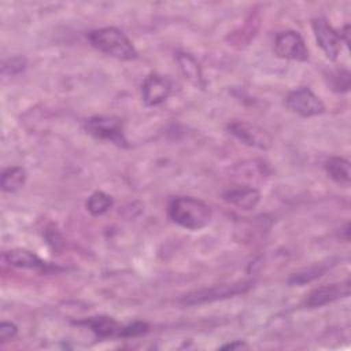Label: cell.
Wrapping results in <instances>:
<instances>
[{
	"label": "cell",
	"mask_w": 351,
	"mask_h": 351,
	"mask_svg": "<svg viewBox=\"0 0 351 351\" xmlns=\"http://www.w3.org/2000/svg\"><path fill=\"white\" fill-rule=\"evenodd\" d=\"M171 93V81L160 74H149L141 84V97L145 106L155 107L167 100Z\"/></svg>",
	"instance_id": "obj_11"
},
{
	"label": "cell",
	"mask_w": 351,
	"mask_h": 351,
	"mask_svg": "<svg viewBox=\"0 0 351 351\" xmlns=\"http://www.w3.org/2000/svg\"><path fill=\"white\" fill-rule=\"evenodd\" d=\"M85 132L96 140L111 143L121 148H128L129 143L125 136L123 122L117 117L95 115L85 121Z\"/></svg>",
	"instance_id": "obj_4"
},
{
	"label": "cell",
	"mask_w": 351,
	"mask_h": 351,
	"mask_svg": "<svg viewBox=\"0 0 351 351\" xmlns=\"http://www.w3.org/2000/svg\"><path fill=\"white\" fill-rule=\"evenodd\" d=\"M313 32L317 44L329 60H336L341 51V40L339 32L335 30L325 18L313 19Z\"/></svg>",
	"instance_id": "obj_9"
},
{
	"label": "cell",
	"mask_w": 351,
	"mask_h": 351,
	"mask_svg": "<svg viewBox=\"0 0 351 351\" xmlns=\"http://www.w3.org/2000/svg\"><path fill=\"white\" fill-rule=\"evenodd\" d=\"M169 218L189 230H199L211 221L213 211L207 203L192 196H177L170 200L167 207Z\"/></svg>",
	"instance_id": "obj_1"
},
{
	"label": "cell",
	"mask_w": 351,
	"mask_h": 351,
	"mask_svg": "<svg viewBox=\"0 0 351 351\" xmlns=\"http://www.w3.org/2000/svg\"><path fill=\"white\" fill-rule=\"evenodd\" d=\"M223 200L230 203L232 206L250 211L254 210L259 202H261V193L256 188L248 186V185H241V186H234L230 189H226L222 195Z\"/></svg>",
	"instance_id": "obj_13"
},
{
	"label": "cell",
	"mask_w": 351,
	"mask_h": 351,
	"mask_svg": "<svg viewBox=\"0 0 351 351\" xmlns=\"http://www.w3.org/2000/svg\"><path fill=\"white\" fill-rule=\"evenodd\" d=\"M176 60L178 63V67L184 75L185 80L192 82L196 86H203V73L200 69V64L197 60L188 52H177L176 53Z\"/></svg>",
	"instance_id": "obj_14"
},
{
	"label": "cell",
	"mask_w": 351,
	"mask_h": 351,
	"mask_svg": "<svg viewBox=\"0 0 351 351\" xmlns=\"http://www.w3.org/2000/svg\"><path fill=\"white\" fill-rule=\"evenodd\" d=\"M333 261L329 262H319V263H314L308 267H304L296 273H293L289 278H288V284L289 285H304L307 282H311L313 280L324 276L332 266H333Z\"/></svg>",
	"instance_id": "obj_16"
},
{
	"label": "cell",
	"mask_w": 351,
	"mask_h": 351,
	"mask_svg": "<svg viewBox=\"0 0 351 351\" xmlns=\"http://www.w3.org/2000/svg\"><path fill=\"white\" fill-rule=\"evenodd\" d=\"M228 130L233 137H236L241 144L247 147H252L263 151L271 147L270 134L265 129L251 122L233 121L228 125Z\"/></svg>",
	"instance_id": "obj_8"
},
{
	"label": "cell",
	"mask_w": 351,
	"mask_h": 351,
	"mask_svg": "<svg viewBox=\"0 0 351 351\" xmlns=\"http://www.w3.org/2000/svg\"><path fill=\"white\" fill-rule=\"evenodd\" d=\"M26 67V59L23 56H12L4 59L1 63V73L4 75H16Z\"/></svg>",
	"instance_id": "obj_20"
},
{
	"label": "cell",
	"mask_w": 351,
	"mask_h": 351,
	"mask_svg": "<svg viewBox=\"0 0 351 351\" xmlns=\"http://www.w3.org/2000/svg\"><path fill=\"white\" fill-rule=\"evenodd\" d=\"M274 53L287 60L306 62L308 59V49L303 37L295 30H284L277 33L274 38Z\"/></svg>",
	"instance_id": "obj_7"
},
{
	"label": "cell",
	"mask_w": 351,
	"mask_h": 351,
	"mask_svg": "<svg viewBox=\"0 0 351 351\" xmlns=\"http://www.w3.org/2000/svg\"><path fill=\"white\" fill-rule=\"evenodd\" d=\"M325 171L330 180H333L336 184L341 186H348L351 181V170H350V162L346 158L341 156H333L329 158L325 165Z\"/></svg>",
	"instance_id": "obj_15"
},
{
	"label": "cell",
	"mask_w": 351,
	"mask_h": 351,
	"mask_svg": "<svg viewBox=\"0 0 351 351\" xmlns=\"http://www.w3.org/2000/svg\"><path fill=\"white\" fill-rule=\"evenodd\" d=\"M285 106L289 111L303 118L317 117L325 111L324 101L307 86L291 90L285 97Z\"/></svg>",
	"instance_id": "obj_6"
},
{
	"label": "cell",
	"mask_w": 351,
	"mask_h": 351,
	"mask_svg": "<svg viewBox=\"0 0 351 351\" xmlns=\"http://www.w3.org/2000/svg\"><path fill=\"white\" fill-rule=\"evenodd\" d=\"M77 325H84L89 328L97 337L106 339V337H137L141 335H145L149 330V326L147 322L134 321L132 324H121L115 321L111 317L106 315H97V317H89L86 319L75 322Z\"/></svg>",
	"instance_id": "obj_3"
},
{
	"label": "cell",
	"mask_w": 351,
	"mask_h": 351,
	"mask_svg": "<svg viewBox=\"0 0 351 351\" xmlns=\"http://www.w3.org/2000/svg\"><path fill=\"white\" fill-rule=\"evenodd\" d=\"M350 295V280H344L340 282L326 284L318 288H314L304 299V306L310 308L321 307L328 303H332L337 299L347 298Z\"/></svg>",
	"instance_id": "obj_10"
},
{
	"label": "cell",
	"mask_w": 351,
	"mask_h": 351,
	"mask_svg": "<svg viewBox=\"0 0 351 351\" xmlns=\"http://www.w3.org/2000/svg\"><path fill=\"white\" fill-rule=\"evenodd\" d=\"M4 261L18 269H29V270H37L41 273H51L56 270L51 263L41 259L37 254L33 251L25 250V248H12L3 255Z\"/></svg>",
	"instance_id": "obj_12"
},
{
	"label": "cell",
	"mask_w": 351,
	"mask_h": 351,
	"mask_svg": "<svg viewBox=\"0 0 351 351\" xmlns=\"http://www.w3.org/2000/svg\"><path fill=\"white\" fill-rule=\"evenodd\" d=\"M222 350H241V348H248V344H245L244 341L241 340H234L232 343H228V344H223L221 346Z\"/></svg>",
	"instance_id": "obj_23"
},
{
	"label": "cell",
	"mask_w": 351,
	"mask_h": 351,
	"mask_svg": "<svg viewBox=\"0 0 351 351\" xmlns=\"http://www.w3.org/2000/svg\"><path fill=\"white\" fill-rule=\"evenodd\" d=\"M252 284H254L252 281H237L232 284H222V285H215L210 288H202L184 295L180 302L185 306L211 303L215 300H222V299L245 293L247 291L251 289Z\"/></svg>",
	"instance_id": "obj_5"
},
{
	"label": "cell",
	"mask_w": 351,
	"mask_h": 351,
	"mask_svg": "<svg viewBox=\"0 0 351 351\" xmlns=\"http://www.w3.org/2000/svg\"><path fill=\"white\" fill-rule=\"evenodd\" d=\"M51 232H52V237H49V236H47V234H45V237H47V240H48V244H49L53 250H58V245H62V237H60V234L58 233L56 229H51Z\"/></svg>",
	"instance_id": "obj_22"
},
{
	"label": "cell",
	"mask_w": 351,
	"mask_h": 351,
	"mask_svg": "<svg viewBox=\"0 0 351 351\" xmlns=\"http://www.w3.org/2000/svg\"><path fill=\"white\" fill-rule=\"evenodd\" d=\"M112 206H114L112 197L103 191L93 192L85 203V207L89 211V214H92L95 217L106 214Z\"/></svg>",
	"instance_id": "obj_18"
},
{
	"label": "cell",
	"mask_w": 351,
	"mask_h": 351,
	"mask_svg": "<svg viewBox=\"0 0 351 351\" xmlns=\"http://www.w3.org/2000/svg\"><path fill=\"white\" fill-rule=\"evenodd\" d=\"M350 71L346 69H337L330 73V84L332 89L336 92H347L350 89Z\"/></svg>",
	"instance_id": "obj_19"
},
{
	"label": "cell",
	"mask_w": 351,
	"mask_h": 351,
	"mask_svg": "<svg viewBox=\"0 0 351 351\" xmlns=\"http://www.w3.org/2000/svg\"><path fill=\"white\" fill-rule=\"evenodd\" d=\"M339 36H340L341 43H344L346 45H348V44H350V25H346V26L340 30Z\"/></svg>",
	"instance_id": "obj_24"
},
{
	"label": "cell",
	"mask_w": 351,
	"mask_h": 351,
	"mask_svg": "<svg viewBox=\"0 0 351 351\" xmlns=\"http://www.w3.org/2000/svg\"><path fill=\"white\" fill-rule=\"evenodd\" d=\"M27 178V173L23 167L21 166H10L3 170L1 177H0V186L3 192H16L21 189Z\"/></svg>",
	"instance_id": "obj_17"
},
{
	"label": "cell",
	"mask_w": 351,
	"mask_h": 351,
	"mask_svg": "<svg viewBox=\"0 0 351 351\" xmlns=\"http://www.w3.org/2000/svg\"><path fill=\"white\" fill-rule=\"evenodd\" d=\"M18 333V326L14 322H8V321H3L0 324V341L5 343L11 339H14Z\"/></svg>",
	"instance_id": "obj_21"
},
{
	"label": "cell",
	"mask_w": 351,
	"mask_h": 351,
	"mask_svg": "<svg viewBox=\"0 0 351 351\" xmlns=\"http://www.w3.org/2000/svg\"><path fill=\"white\" fill-rule=\"evenodd\" d=\"M86 37L95 49L115 59L133 60L138 55L130 38L118 27L107 26L95 29L90 30Z\"/></svg>",
	"instance_id": "obj_2"
}]
</instances>
